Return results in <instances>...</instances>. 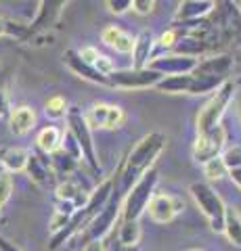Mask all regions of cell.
<instances>
[{
	"instance_id": "obj_12",
	"label": "cell",
	"mask_w": 241,
	"mask_h": 251,
	"mask_svg": "<svg viewBox=\"0 0 241 251\" xmlns=\"http://www.w3.org/2000/svg\"><path fill=\"white\" fill-rule=\"evenodd\" d=\"M86 122L90 128H103V130H113L122 126L124 122V111L118 105H107V103H99V105H92Z\"/></svg>"
},
{
	"instance_id": "obj_45",
	"label": "cell",
	"mask_w": 241,
	"mask_h": 251,
	"mask_svg": "<svg viewBox=\"0 0 241 251\" xmlns=\"http://www.w3.org/2000/svg\"><path fill=\"white\" fill-rule=\"evenodd\" d=\"M187 251H201V249H187Z\"/></svg>"
},
{
	"instance_id": "obj_13",
	"label": "cell",
	"mask_w": 241,
	"mask_h": 251,
	"mask_svg": "<svg viewBox=\"0 0 241 251\" xmlns=\"http://www.w3.org/2000/svg\"><path fill=\"white\" fill-rule=\"evenodd\" d=\"M63 6H67V2H63V0H44V2L38 4L36 19L29 23V34L49 31L57 23L61 11H63Z\"/></svg>"
},
{
	"instance_id": "obj_31",
	"label": "cell",
	"mask_w": 241,
	"mask_h": 251,
	"mask_svg": "<svg viewBox=\"0 0 241 251\" xmlns=\"http://www.w3.org/2000/svg\"><path fill=\"white\" fill-rule=\"evenodd\" d=\"M46 115L53 117V120H59V117H65L67 115V103L63 97H51L46 100Z\"/></svg>"
},
{
	"instance_id": "obj_9",
	"label": "cell",
	"mask_w": 241,
	"mask_h": 251,
	"mask_svg": "<svg viewBox=\"0 0 241 251\" xmlns=\"http://www.w3.org/2000/svg\"><path fill=\"white\" fill-rule=\"evenodd\" d=\"M224 140H227V130L222 126H216L208 132H199L195 143H193V159L197 163H208L220 157Z\"/></svg>"
},
{
	"instance_id": "obj_5",
	"label": "cell",
	"mask_w": 241,
	"mask_h": 251,
	"mask_svg": "<svg viewBox=\"0 0 241 251\" xmlns=\"http://www.w3.org/2000/svg\"><path fill=\"white\" fill-rule=\"evenodd\" d=\"M67 132L76 138L78 147H80V153H82V159L88 163L90 170L99 174L101 172V166L97 161V151H95V143H92V130L86 122V117L80 111L78 107H72L67 109Z\"/></svg>"
},
{
	"instance_id": "obj_14",
	"label": "cell",
	"mask_w": 241,
	"mask_h": 251,
	"mask_svg": "<svg viewBox=\"0 0 241 251\" xmlns=\"http://www.w3.org/2000/svg\"><path fill=\"white\" fill-rule=\"evenodd\" d=\"M63 63L72 69V72L76 75L84 77V80H88L92 84H103V86H109V82H107V77H103L99 72L92 65H88V63H84L80 59V54H78V50H65L63 52Z\"/></svg>"
},
{
	"instance_id": "obj_21",
	"label": "cell",
	"mask_w": 241,
	"mask_h": 251,
	"mask_svg": "<svg viewBox=\"0 0 241 251\" xmlns=\"http://www.w3.org/2000/svg\"><path fill=\"white\" fill-rule=\"evenodd\" d=\"M101 38H103V42L107 46H111V49H115L118 52H132V49H134V38H132L130 34H126V31H122L120 27L115 25H109L105 27L103 31H101Z\"/></svg>"
},
{
	"instance_id": "obj_36",
	"label": "cell",
	"mask_w": 241,
	"mask_h": 251,
	"mask_svg": "<svg viewBox=\"0 0 241 251\" xmlns=\"http://www.w3.org/2000/svg\"><path fill=\"white\" fill-rule=\"evenodd\" d=\"M6 109H9V86H6V77L0 75V115H4Z\"/></svg>"
},
{
	"instance_id": "obj_1",
	"label": "cell",
	"mask_w": 241,
	"mask_h": 251,
	"mask_svg": "<svg viewBox=\"0 0 241 251\" xmlns=\"http://www.w3.org/2000/svg\"><path fill=\"white\" fill-rule=\"evenodd\" d=\"M166 147V136L161 132H151V134L143 136L134 149L126 155V159L122 161V166L115 172L113 180V195L124 199L126 193L141 180L147 172L153 170L155 159L160 157V153Z\"/></svg>"
},
{
	"instance_id": "obj_23",
	"label": "cell",
	"mask_w": 241,
	"mask_h": 251,
	"mask_svg": "<svg viewBox=\"0 0 241 251\" xmlns=\"http://www.w3.org/2000/svg\"><path fill=\"white\" fill-rule=\"evenodd\" d=\"M36 143H38V149L49 157L61 149V145H63V134H61V130L55 128V126H49V128H42L38 132Z\"/></svg>"
},
{
	"instance_id": "obj_28",
	"label": "cell",
	"mask_w": 241,
	"mask_h": 251,
	"mask_svg": "<svg viewBox=\"0 0 241 251\" xmlns=\"http://www.w3.org/2000/svg\"><path fill=\"white\" fill-rule=\"evenodd\" d=\"M141 241V226L138 222H122L118 232V243L122 247H136Z\"/></svg>"
},
{
	"instance_id": "obj_20",
	"label": "cell",
	"mask_w": 241,
	"mask_h": 251,
	"mask_svg": "<svg viewBox=\"0 0 241 251\" xmlns=\"http://www.w3.org/2000/svg\"><path fill=\"white\" fill-rule=\"evenodd\" d=\"M26 172H27L29 178H32L38 186H49V184H51L53 170H51V163L46 161L44 157L36 155V153H29V157H27V166H26Z\"/></svg>"
},
{
	"instance_id": "obj_18",
	"label": "cell",
	"mask_w": 241,
	"mask_h": 251,
	"mask_svg": "<svg viewBox=\"0 0 241 251\" xmlns=\"http://www.w3.org/2000/svg\"><path fill=\"white\" fill-rule=\"evenodd\" d=\"M214 9L212 0H185L176 9V21H195Z\"/></svg>"
},
{
	"instance_id": "obj_4",
	"label": "cell",
	"mask_w": 241,
	"mask_h": 251,
	"mask_svg": "<svg viewBox=\"0 0 241 251\" xmlns=\"http://www.w3.org/2000/svg\"><path fill=\"white\" fill-rule=\"evenodd\" d=\"M189 193L199 211L206 216L210 228L214 232H222L224 230V201L220 199V195L214 191L208 182H193L189 186Z\"/></svg>"
},
{
	"instance_id": "obj_38",
	"label": "cell",
	"mask_w": 241,
	"mask_h": 251,
	"mask_svg": "<svg viewBox=\"0 0 241 251\" xmlns=\"http://www.w3.org/2000/svg\"><path fill=\"white\" fill-rule=\"evenodd\" d=\"M153 6H155L153 0H132V9L138 15H149L153 11Z\"/></svg>"
},
{
	"instance_id": "obj_43",
	"label": "cell",
	"mask_w": 241,
	"mask_h": 251,
	"mask_svg": "<svg viewBox=\"0 0 241 251\" xmlns=\"http://www.w3.org/2000/svg\"><path fill=\"white\" fill-rule=\"evenodd\" d=\"M229 176H231V180H233V182H235V184L241 188V168L231 170V172H229Z\"/></svg>"
},
{
	"instance_id": "obj_34",
	"label": "cell",
	"mask_w": 241,
	"mask_h": 251,
	"mask_svg": "<svg viewBox=\"0 0 241 251\" xmlns=\"http://www.w3.org/2000/svg\"><path fill=\"white\" fill-rule=\"evenodd\" d=\"M11 193H13V178H11V174L2 172V174H0V207L11 199Z\"/></svg>"
},
{
	"instance_id": "obj_32",
	"label": "cell",
	"mask_w": 241,
	"mask_h": 251,
	"mask_svg": "<svg viewBox=\"0 0 241 251\" xmlns=\"http://www.w3.org/2000/svg\"><path fill=\"white\" fill-rule=\"evenodd\" d=\"M204 174H206L208 180H220V178H224V176L229 174V170L222 163L220 157H216V159L204 163Z\"/></svg>"
},
{
	"instance_id": "obj_16",
	"label": "cell",
	"mask_w": 241,
	"mask_h": 251,
	"mask_svg": "<svg viewBox=\"0 0 241 251\" xmlns=\"http://www.w3.org/2000/svg\"><path fill=\"white\" fill-rule=\"evenodd\" d=\"M88 195L90 193H86V188L78 182V180H72V178H67L65 182H61L57 186V199L63 203H72L76 209H80L84 203L88 201Z\"/></svg>"
},
{
	"instance_id": "obj_42",
	"label": "cell",
	"mask_w": 241,
	"mask_h": 251,
	"mask_svg": "<svg viewBox=\"0 0 241 251\" xmlns=\"http://www.w3.org/2000/svg\"><path fill=\"white\" fill-rule=\"evenodd\" d=\"M82 251H105V243L103 241H90Z\"/></svg>"
},
{
	"instance_id": "obj_8",
	"label": "cell",
	"mask_w": 241,
	"mask_h": 251,
	"mask_svg": "<svg viewBox=\"0 0 241 251\" xmlns=\"http://www.w3.org/2000/svg\"><path fill=\"white\" fill-rule=\"evenodd\" d=\"M122 201L124 199L115 197V195L111 193L107 205L101 209L99 214L90 220V224L84 228V239H86L88 243L90 241H103L107 234L111 232V228L115 226V220H118L120 214H122Z\"/></svg>"
},
{
	"instance_id": "obj_27",
	"label": "cell",
	"mask_w": 241,
	"mask_h": 251,
	"mask_svg": "<svg viewBox=\"0 0 241 251\" xmlns=\"http://www.w3.org/2000/svg\"><path fill=\"white\" fill-rule=\"evenodd\" d=\"M189 86H191V74L189 75H166V77H161L155 88L160 92L178 94V92H189Z\"/></svg>"
},
{
	"instance_id": "obj_7",
	"label": "cell",
	"mask_w": 241,
	"mask_h": 251,
	"mask_svg": "<svg viewBox=\"0 0 241 251\" xmlns=\"http://www.w3.org/2000/svg\"><path fill=\"white\" fill-rule=\"evenodd\" d=\"M161 74L153 72L151 67L145 69H115L107 77L111 88H124V90H141V88H155L161 80Z\"/></svg>"
},
{
	"instance_id": "obj_40",
	"label": "cell",
	"mask_w": 241,
	"mask_h": 251,
	"mask_svg": "<svg viewBox=\"0 0 241 251\" xmlns=\"http://www.w3.org/2000/svg\"><path fill=\"white\" fill-rule=\"evenodd\" d=\"M174 40H176V31L170 29V31H166V34H161L160 46H164V49H170V46H174Z\"/></svg>"
},
{
	"instance_id": "obj_44",
	"label": "cell",
	"mask_w": 241,
	"mask_h": 251,
	"mask_svg": "<svg viewBox=\"0 0 241 251\" xmlns=\"http://www.w3.org/2000/svg\"><path fill=\"white\" fill-rule=\"evenodd\" d=\"M105 251H136V247H122L120 243H115L111 247H105Z\"/></svg>"
},
{
	"instance_id": "obj_19",
	"label": "cell",
	"mask_w": 241,
	"mask_h": 251,
	"mask_svg": "<svg viewBox=\"0 0 241 251\" xmlns=\"http://www.w3.org/2000/svg\"><path fill=\"white\" fill-rule=\"evenodd\" d=\"M29 153L21 147H4L0 151V163L4 166L6 174H15V172H26Z\"/></svg>"
},
{
	"instance_id": "obj_29",
	"label": "cell",
	"mask_w": 241,
	"mask_h": 251,
	"mask_svg": "<svg viewBox=\"0 0 241 251\" xmlns=\"http://www.w3.org/2000/svg\"><path fill=\"white\" fill-rule=\"evenodd\" d=\"M176 54H185V57H193L195 59L197 54L204 50V44L197 38H181V40H176V46H174Z\"/></svg>"
},
{
	"instance_id": "obj_37",
	"label": "cell",
	"mask_w": 241,
	"mask_h": 251,
	"mask_svg": "<svg viewBox=\"0 0 241 251\" xmlns=\"http://www.w3.org/2000/svg\"><path fill=\"white\" fill-rule=\"evenodd\" d=\"M107 9H109L113 15H122L128 9H132V0H109V2H107Z\"/></svg>"
},
{
	"instance_id": "obj_35",
	"label": "cell",
	"mask_w": 241,
	"mask_h": 251,
	"mask_svg": "<svg viewBox=\"0 0 241 251\" xmlns=\"http://www.w3.org/2000/svg\"><path fill=\"white\" fill-rule=\"evenodd\" d=\"M92 67H95L103 77H109V75L115 72V67H113L111 59H109V57H103V54H99V59L95 61V65H92Z\"/></svg>"
},
{
	"instance_id": "obj_3",
	"label": "cell",
	"mask_w": 241,
	"mask_h": 251,
	"mask_svg": "<svg viewBox=\"0 0 241 251\" xmlns=\"http://www.w3.org/2000/svg\"><path fill=\"white\" fill-rule=\"evenodd\" d=\"M158 180H160L158 170H149L126 193V197L122 201V222H138V218L147 211V205H149L151 197L155 195Z\"/></svg>"
},
{
	"instance_id": "obj_22",
	"label": "cell",
	"mask_w": 241,
	"mask_h": 251,
	"mask_svg": "<svg viewBox=\"0 0 241 251\" xmlns=\"http://www.w3.org/2000/svg\"><path fill=\"white\" fill-rule=\"evenodd\" d=\"M34 124H36V113H34V109H29V107H17V109H13L9 115L11 132L17 136L29 132L34 128Z\"/></svg>"
},
{
	"instance_id": "obj_33",
	"label": "cell",
	"mask_w": 241,
	"mask_h": 251,
	"mask_svg": "<svg viewBox=\"0 0 241 251\" xmlns=\"http://www.w3.org/2000/svg\"><path fill=\"white\" fill-rule=\"evenodd\" d=\"M222 163L227 166V170L231 172V170H235V168H241V147L239 145H233V147H229L227 151L222 153Z\"/></svg>"
},
{
	"instance_id": "obj_10",
	"label": "cell",
	"mask_w": 241,
	"mask_h": 251,
	"mask_svg": "<svg viewBox=\"0 0 241 251\" xmlns=\"http://www.w3.org/2000/svg\"><path fill=\"white\" fill-rule=\"evenodd\" d=\"M185 209L183 199L174 197L170 193H155L149 205H147V211H149V218L153 220L155 224H168L181 214Z\"/></svg>"
},
{
	"instance_id": "obj_11",
	"label": "cell",
	"mask_w": 241,
	"mask_h": 251,
	"mask_svg": "<svg viewBox=\"0 0 241 251\" xmlns=\"http://www.w3.org/2000/svg\"><path fill=\"white\" fill-rule=\"evenodd\" d=\"M199 59L193 57H185V54H164V57H158L149 63V67L153 72H158L161 75H189L193 74V69L197 67Z\"/></svg>"
},
{
	"instance_id": "obj_46",
	"label": "cell",
	"mask_w": 241,
	"mask_h": 251,
	"mask_svg": "<svg viewBox=\"0 0 241 251\" xmlns=\"http://www.w3.org/2000/svg\"><path fill=\"white\" fill-rule=\"evenodd\" d=\"M239 115H241V103H239Z\"/></svg>"
},
{
	"instance_id": "obj_25",
	"label": "cell",
	"mask_w": 241,
	"mask_h": 251,
	"mask_svg": "<svg viewBox=\"0 0 241 251\" xmlns=\"http://www.w3.org/2000/svg\"><path fill=\"white\" fill-rule=\"evenodd\" d=\"M51 170H53V174H59V176H69V174H74L76 168H78V159L76 157H72L67 151H63V149H59L57 153H53L51 155Z\"/></svg>"
},
{
	"instance_id": "obj_15",
	"label": "cell",
	"mask_w": 241,
	"mask_h": 251,
	"mask_svg": "<svg viewBox=\"0 0 241 251\" xmlns=\"http://www.w3.org/2000/svg\"><path fill=\"white\" fill-rule=\"evenodd\" d=\"M233 67V59L229 54H216V57H210L197 63V67L193 69V75H210V77H224L227 80V74Z\"/></svg>"
},
{
	"instance_id": "obj_2",
	"label": "cell",
	"mask_w": 241,
	"mask_h": 251,
	"mask_svg": "<svg viewBox=\"0 0 241 251\" xmlns=\"http://www.w3.org/2000/svg\"><path fill=\"white\" fill-rule=\"evenodd\" d=\"M111 193H113V180H111V178L103 180V182H101V184L95 188V191H90L88 201L84 203L80 209L74 211V216L69 218V222L63 226V228L57 230V232H53V239H51V243H49V249H59L65 241L72 239L74 234L82 232L84 228H86V226L90 224V220L95 218L99 211L107 205V201H109Z\"/></svg>"
},
{
	"instance_id": "obj_47",
	"label": "cell",
	"mask_w": 241,
	"mask_h": 251,
	"mask_svg": "<svg viewBox=\"0 0 241 251\" xmlns=\"http://www.w3.org/2000/svg\"><path fill=\"white\" fill-rule=\"evenodd\" d=\"M239 57H241V49H239Z\"/></svg>"
},
{
	"instance_id": "obj_17",
	"label": "cell",
	"mask_w": 241,
	"mask_h": 251,
	"mask_svg": "<svg viewBox=\"0 0 241 251\" xmlns=\"http://www.w3.org/2000/svg\"><path fill=\"white\" fill-rule=\"evenodd\" d=\"M153 34L149 29H143L134 38V49H132V59H134V69L149 67V57L153 50Z\"/></svg>"
},
{
	"instance_id": "obj_26",
	"label": "cell",
	"mask_w": 241,
	"mask_h": 251,
	"mask_svg": "<svg viewBox=\"0 0 241 251\" xmlns=\"http://www.w3.org/2000/svg\"><path fill=\"white\" fill-rule=\"evenodd\" d=\"M227 82L224 77H210V75H193L191 74V86H189V94H206V92H214Z\"/></svg>"
},
{
	"instance_id": "obj_24",
	"label": "cell",
	"mask_w": 241,
	"mask_h": 251,
	"mask_svg": "<svg viewBox=\"0 0 241 251\" xmlns=\"http://www.w3.org/2000/svg\"><path fill=\"white\" fill-rule=\"evenodd\" d=\"M224 234L233 245L241 247V211L235 205L224 207Z\"/></svg>"
},
{
	"instance_id": "obj_41",
	"label": "cell",
	"mask_w": 241,
	"mask_h": 251,
	"mask_svg": "<svg viewBox=\"0 0 241 251\" xmlns=\"http://www.w3.org/2000/svg\"><path fill=\"white\" fill-rule=\"evenodd\" d=\"M0 251H23V249H21V247H17L15 243H11L9 239L0 237Z\"/></svg>"
},
{
	"instance_id": "obj_6",
	"label": "cell",
	"mask_w": 241,
	"mask_h": 251,
	"mask_svg": "<svg viewBox=\"0 0 241 251\" xmlns=\"http://www.w3.org/2000/svg\"><path fill=\"white\" fill-rule=\"evenodd\" d=\"M233 92H235V84H233L231 80H227L218 90L212 92V97L206 100V105L201 107L199 113H197V134L220 126L224 109L229 107L231 99H233Z\"/></svg>"
},
{
	"instance_id": "obj_39",
	"label": "cell",
	"mask_w": 241,
	"mask_h": 251,
	"mask_svg": "<svg viewBox=\"0 0 241 251\" xmlns=\"http://www.w3.org/2000/svg\"><path fill=\"white\" fill-rule=\"evenodd\" d=\"M78 54H80V59L84 63H88V65H95V61L99 59V50L92 49V46H84L82 50H78Z\"/></svg>"
},
{
	"instance_id": "obj_30",
	"label": "cell",
	"mask_w": 241,
	"mask_h": 251,
	"mask_svg": "<svg viewBox=\"0 0 241 251\" xmlns=\"http://www.w3.org/2000/svg\"><path fill=\"white\" fill-rule=\"evenodd\" d=\"M29 34V27L23 25V23H17V21H9L4 17H0V38L4 36H15V38H26Z\"/></svg>"
}]
</instances>
